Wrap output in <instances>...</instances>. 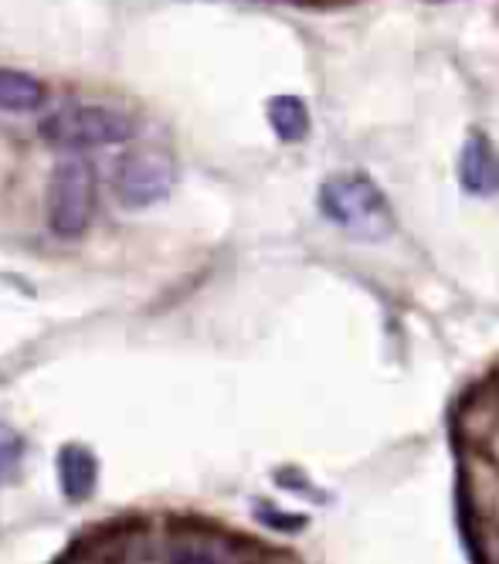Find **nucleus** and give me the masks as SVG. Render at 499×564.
I'll return each mask as SVG.
<instances>
[{
  "mask_svg": "<svg viewBox=\"0 0 499 564\" xmlns=\"http://www.w3.org/2000/svg\"><path fill=\"white\" fill-rule=\"evenodd\" d=\"M37 133L45 143L58 150H96V147H119L130 143L137 133V119L102 102H65L52 109L37 123Z\"/></svg>",
  "mask_w": 499,
  "mask_h": 564,
  "instance_id": "f257e3e1",
  "label": "nucleus"
},
{
  "mask_svg": "<svg viewBox=\"0 0 499 564\" xmlns=\"http://www.w3.org/2000/svg\"><path fill=\"white\" fill-rule=\"evenodd\" d=\"M99 205V174L89 156L72 150L52 167L48 194H45V218L52 235L75 241L89 231Z\"/></svg>",
  "mask_w": 499,
  "mask_h": 564,
  "instance_id": "f03ea898",
  "label": "nucleus"
},
{
  "mask_svg": "<svg viewBox=\"0 0 499 564\" xmlns=\"http://www.w3.org/2000/svg\"><path fill=\"white\" fill-rule=\"evenodd\" d=\"M319 208L329 221L360 238H381L391 231V205L381 187L364 174H337L319 191Z\"/></svg>",
  "mask_w": 499,
  "mask_h": 564,
  "instance_id": "7ed1b4c3",
  "label": "nucleus"
},
{
  "mask_svg": "<svg viewBox=\"0 0 499 564\" xmlns=\"http://www.w3.org/2000/svg\"><path fill=\"white\" fill-rule=\"evenodd\" d=\"M112 184L127 208H153L171 197L177 184V160L163 147H137L119 156Z\"/></svg>",
  "mask_w": 499,
  "mask_h": 564,
  "instance_id": "20e7f679",
  "label": "nucleus"
},
{
  "mask_svg": "<svg viewBox=\"0 0 499 564\" xmlns=\"http://www.w3.org/2000/svg\"><path fill=\"white\" fill-rule=\"evenodd\" d=\"M166 561H245V557H265L262 551L248 547L245 538H231L204 520H171L166 531Z\"/></svg>",
  "mask_w": 499,
  "mask_h": 564,
  "instance_id": "39448f33",
  "label": "nucleus"
},
{
  "mask_svg": "<svg viewBox=\"0 0 499 564\" xmlns=\"http://www.w3.org/2000/svg\"><path fill=\"white\" fill-rule=\"evenodd\" d=\"M58 482L68 503H86L99 482V459L82 442H68L58 449Z\"/></svg>",
  "mask_w": 499,
  "mask_h": 564,
  "instance_id": "423d86ee",
  "label": "nucleus"
},
{
  "mask_svg": "<svg viewBox=\"0 0 499 564\" xmlns=\"http://www.w3.org/2000/svg\"><path fill=\"white\" fill-rule=\"evenodd\" d=\"M459 181H463V187L469 194H479V197L499 191V153H496V147L482 133H476L466 143V150H463Z\"/></svg>",
  "mask_w": 499,
  "mask_h": 564,
  "instance_id": "0eeeda50",
  "label": "nucleus"
},
{
  "mask_svg": "<svg viewBox=\"0 0 499 564\" xmlns=\"http://www.w3.org/2000/svg\"><path fill=\"white\" fill-rule=\"evenodd\" d=\"M48 102V89L37 75L21 68H0V109L4 112H34Z\"/></svg>",
  "mask_w": 499,
  "mask_h": 564,
  "instance_id": "6e6552de",
  "label": "nucleus"
},
{
  "mask_svg": "<svg viewBox=\"0 0 499 564\" xmlns=\"http://www.w3.org/2000/svg\"><path fill=\"white\" fill-rule=\"evenodd\" d=\"M269 123L285 143H300L310 133V112L306 102L296 96H275L269 99Z\"/></svg>",
  "mask_w": 499,
  "mask_h": 564,
  "instance_id": "1a4fd4ad",
  "label": "nucleus"
},
{
  "mask_svg": "<svg viewBox=\"0 0 499 564\" xmlns=\"http://www.w3.org/2000/svg\"><path fill=\"white\" fill-rule=\"evenodd\" d=\"M21 453H24V442L11 429L0 425V469H11L21 459Z\"/></svg>",
  "mask_w": 499,
  "mask_h": 564,
  "instance_id": "9d476101",
  "label": "nucleus"
}]
</instances>
